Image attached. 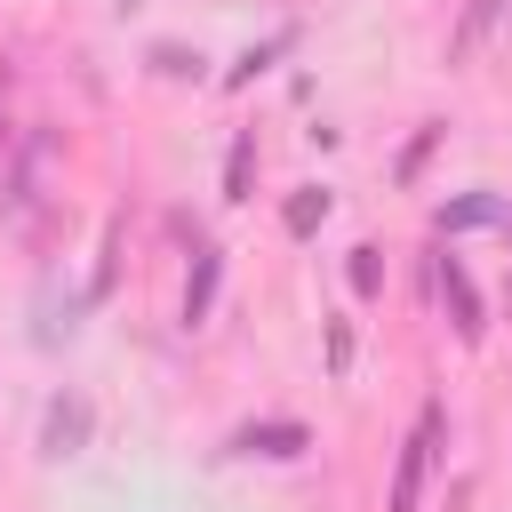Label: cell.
I'll return each mask as SVG.
<instances>
[{
  "instance_id": "9a60e30c",
  "label": "cell",
  "mask_w": 512,
  "mask_h": 512,
  "mask_svg": "<svg viewBox=\"0 0 512 512\" xmlns=\"http://www.w3.org/2000/svg\"><path fill=\"white\" fill-rule=\"evenodd\" d=\"M80 312H96V304H88V288H80V296H64V304L48 296V304H40V328H32V344H72V336H80Z\"/></svg>"
},
{
  "instance_id": "9c48e42d",
  "label": "cell",
  "mask_w": 512,
  "mask_h": 512,
  "mask_svg": "<svg viewBox=\"0 0 512 512\" xmlns=\"http://www.w3.org/2000/svg\"><path fill=\"white\" fill-rule=\"evenodd\" d=\"M328 216H336V192H328V184H296V192L280 200V232H288V240H312Z\"/></svg>"
},
{
  "instance_id": "ffe728a7",
  "label": "cell",
  "mask_w": 512,
  "mask_h": 512,
  "mask_svg": "<svg viewBox=\"0 0 512 512\" xmlns=\"http://www.w3.org/2000/svg\"><path fill=\"white\" fill-rule=\"evenodd\" d=\"M504 240H512V216H504Z\"/></svg>"
},
{
  "instance_id": "7c38bea8",
  "label": "cell",
  "mask_w": 512,
  "mask_h": 512,
  "mask_svg": "<svg viewBox=\"0 0 512 512\" xmlns=\"http://www.w3.org/2000/svg\"><path fill=\"white\" fill-rule=\"evenodd\" d=\"M256 160H264V152H256V128H232V144H224V200H232V208L256 192Z\"/></svg>"
},
{
  "instance_id": "8992f818",
  "label": "cell",
  "mask_w": 512,
  "mask_h": 512,
  "mask_svg": "<svg viewBox=\"0 0 512 512\" xmlns=\"http://www.w3.org/2000/svg\"><path fill=\"white\" fill-rule=\"evenodd\" d=\"M216 288H224V248H216V240H192V264H184V304H176V320H184V328H200V320L216 312Z\"/></svg>"
},
{
  "instance_id": "2e32d148",
  "label": "cell",
  "mask_w": 512,
  "mask_h": 512,
  "mask_svg": "<svg viewBox=\"0 0 512 512\" xmlns=\"http://www.w3.org/2000/svg\"><path fill=\"white\" fill-rule=\"evenodd\" d=\"M344 280H352V296H360V304H376V296H384V248H376V240H352Z\"/></svg>"
},
{
  "instance_id": "4fadbf2b",
  "label": "cell",
  "mask_w": 512,
  "mask_h": 512,
  "mask_svg": "<svg viewBox=\"0 0 512 512\" xmlns=\"http://www.w3.org/2000/svg\"><path fill=\"white\" fill-rule=\"evenodd\" d=\"M144 64H152L160 80H208V56H200L192 40H152V48H144Z\"/></svg>"
},
{
  "instance_id": "277c9868",
  "label": "cell",
  "mask_w": 512,
  "mask_h": 512,
  "mask_svg": "<svg viewBox=\"0 0 512 512\" xmlns=\"http://www.w3.org/2000/svg\"><path fill=\"white\" fill-rule=\"evenodd\" d=\"M96 440V400L88 392H48V408H40V464H72L80 448Z\"/></svg>"
},
{
  "instance_id": "6da1fadb",
  "label": "cell",
  "mask_w": 512,
  "mask_h": 512,
  "mask_svg": "<svg viewBox=\"0 0 512 512\" xmlns=\"http://www.w3.org/2000/svg\"><path fill=\"white\" fill-rule=\"evenodd\" d=\"M440 456H448V400H424V408H416V432L400 440V464H392V496H384V512H416V504H424V480H432Z\"/></svg>"
},
{
  "instance_id": "3957f363",
  "label": "cell",
  "mask_w": 512,
  "mask_h": 512,
  "mask_svg": "<svg viewBox=\"0 0 512 512\" xmlns=\"http://www.w3.org/2000/svg\"><path fill=\"white\" fill-rule=\"evenodd\" d=\"M320 440H312V424L304 416H248V424H232L224 432V448L216 456H256V464H304Z\"/></svg>"
},
{
  "instance_id": "ac0fdd59",
  "label": "cell",
  "mask_w": 512,
  "mask_h": 512,
  "mask_svg": "<svg viewBox=\"0 0 512 512\" xmlns=\"http://www.w3.org/2000/svg\"><path fill=\"white\" fill-rule=\"evenodd\" d=\"M0 152H8V104H0Z\"/></svg>"
},
{
  "instance_id": "7a4b0ae2",
  "label": "cell",
  "mask_w": 512,
  "mask_h": 512,
  "mask_svg": "<svg viewBox=\"0 0 512 512\" xmlns=\"http://www.w3.org/2000/svg\"><path fill=\"white\" fill-rule=\"evenodd\" d=\"M424 288H432V304L448 312V328H456V344H488V304H480V288H472V272H464V256H448L440 240L424 248Z\"/></svg>"
},
{
  "instance_id": "5b68a950",
  "label": "cell",
  "mask_w": 512,
  "mask_h": 512,
  "mask_svg": "<svg viewBox=\"0 0 512 512\" xmlns=\"http://www.w3.org/2000/svg\"><path fill=\"white\" fill-rule=\"evenodd\" d=\"M504 216H512V192H496V184H472V192H456V200H440V208H432V240L488 232V224H504Z\"/></svg>"
},
{
  "instance_id": "8fae6325",
  "label": "cell",
  "mask_w": 512,
  "mask_h": 512,
  "mask_svg": "<svg viewBox=\"0 0 512 512\" xmlns=\"http://www.w3.org/2000/svg\"><path fill=\"white\" fill-rule=\"evenodd\" d=\"M120 248H128V216H104L96 272H88V304H112V288H120Z\"/></svg>"
},
{
  "instance_id": "e0dca14e",
  "label": "cell",
  "mask_w": 512,
  "mask_h": 512,
  "mask_svg": "<svg viewBox=\"0 0 512 512\" xmlns=\"http://www.w3.org/2000/svg\"><path fill=\"white\" fill-rule=\"evenodd\" d=\"M320 352H328V376H352V352H360V336H352V320H344V312H328V328H320Z\"/></svg>"
},
{
  "instance_id": "5bb4252c",
  "label": "cell",
  "mask_w": 512,
  "mask_h": 512,
  "mask_svg": "<svg viewBox=\"0 0 512 512\" xmlns=\"http://www.w3.org/2000/svg\"><path fill=\"white\" fill-rule=\"evenodd\" d=\"M440 144H448V120H424V128L392 152V184H416V176H424V160H432Z\"/></svg>"
},
{
  "instance_id": "30bf717a",
  "label": "cell",
  "mask_w": 512,
  "mask_h": 512,
  "mask_svg": "<svg viewBox=\"0 0 512 512\" xmlns=\"http://www.w3.org/2000/svg\"><path fill=\"white\" fill-rule=\"evenodd\" d=\"M504 16H512V0H464V16H456V32H448V64H464Z\"/></svg>"
},
{
  "instance_id": "d6986e66",
  "label": "cell",
  "mask_w": 512,
  "mask_h": 512,
  "mask_svg": "<svg viewBox=\"0 0 512 512\" xmlns=\"http://www.w3.org/2000/svg\"><path fill=\"white\" fill-rule=\"evenodd\" d=\"M112 8H120V16H128V8H144V0H112Z\"/></svg>"
},
{
  "instance_id": "ba28073f",
  "label": "cell",
  "mask_w": 512,
  "mask_h": 512,
  "mask_svg": "<svg viewBox=\"0 0 512 512\" xmlns=\"http://www.w3.org/2000/svg\"><path fill=\"white\" fill-rule=\"evenodd\" d=\"M48 144H56L48 128H32L24 144H8V176H0V184H8V208H32V200H40L32 184H40V160H48Z\"/></svg>"
},
{
  "instance_id": "52a82bcc",
  "label": "cell",
  "mask_w": 512,
  "mask_h": 512,
  "mask_svg": "<svg viewBox=\"0 0 512 512\" xmlns=\"http://www.w3.org/2000/svg\"><path fill=\"white\" fill-rule=\"evenodd\" d=\"M296 40H304V24H272L264 40H248V48L224 64V88H256V80H264V72H272V64H280Z\"/></svg>"
}]
</instances>
